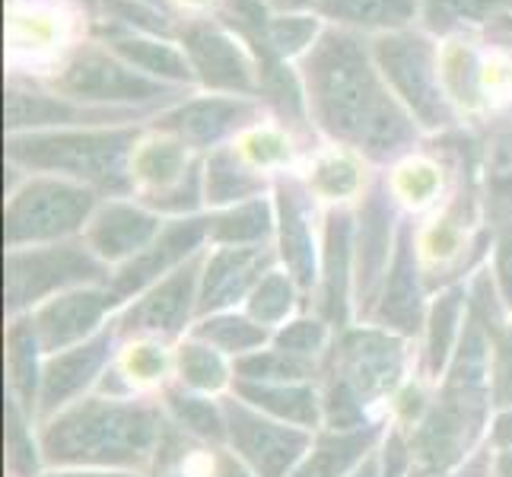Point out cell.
<instances>
[{"instance_id":"obj_1","label":"cell","mask_w":512,"mask_h":477,"mask_svg":"<svg viewBox=\"0 0 512 477\" xmlns=\"http://www.w3.org/2000/svg\"><path fill=\"white\" fill-rule=\"evenodd\" d=\"M309 118L344 150L392 163L417 144V121L398 102L392 86L357 32L328 26L322 39L299 58Z\"/></svg>"},{"instance_id":"obj_2","label":"cell","mask_w":512,"mask_h":477,"mask_svg":"<svg viewBox=\"0 0 512 477\" xmlns=\"http://www.w3.org/2000/svg\"><path fill=\"white\" fill-rule=\"evenodd\" d=\"M166 417L156 404L128 398H80L45 420L39 446L48 465L140 471L156 462Z\"/></svg>"},{"instance_id":"obj_3","label":"cell","mask_w":512,"mask_h":477,"mask_svg":"<svg viewBox=\"0 0 512 477\" xmlns=\"http://www.w3.org/2000/svg\"><path fill=\"white\" fill-rule=\"evenodd\" d=\"M490 404V334L471 312L443 376V388L414 427L408 446L423 477H443L465 462L484 430Z\"/></svg>"},{"instance_id":"obj_4","label":"cell","mask_w":512,"mask_h":477,"mask_svg":"<svg viewBox=\"0 0 512 477\" xmlns=\"http://www.w3.org/2000/svg\"><path fill=\"white\" fill-rule=\"evenodd\" d=\"M140 140L134 125L26 131L7 137V163L39 175L80 182L99 194L125 198L134 191L131 156Z\"/></svg>"},{"instance_id":"obj_5","label":"cell","mask_w":512,"mask_h":477,"mask_svg":"<svg viewBox=\"0 0 512 477\" xmlns=\"http://www.w3.org/2000/svg\"><path fill=\"white\" fill-rule=\"evenodd\" d=\"M404 376V338L382 328L344 331L331 350L322 392L325 427H366V411L395 392Z\"/></svg>"},{"instance_id":"obj_6","label":"cell","mask_w":512,"mask_h":477,"mask_svg":"<svg viewBox=\"0 0 512 477\" xmlns=\"http://www.w3.org/2000/svg\"><path fill=\"white\" fill-rule=\"evenodd\" d=\"M373 58L398 102L411 112L420 131H446L455 125V105L443 83V61L430 32L404 29L376 35Z\"/></svg>"},{"instance_id":"obj_7","label":"cell","mask_w":512,"mask_h":477,"mask_svg":"<svg viewBox=\"0 0 512 477\" xmlns=\"http://www.w3.org/2000/svg\"><path fill=\"white\" fill-rule=\"evenodd\" d=\"M109 264L99 261L86 242H51L7 249L4 258V287H7V315L16 318L26 309H39L48 299L80 287L109 284Z\"/></svg>"},{"instance_id":"obj_8","label":"cell","mask_w":512,"mask_h":477,"mask_svg":"<svg viewBox=\"0 0 512 477\" xmlns=\"http://www.w3.org/2000/svg\"><path fill=\"white\" fill-rule=\"evenodd\" d=\"M99 207V191L58 175H32L10 191L4 207L7 249L67 242L86 229Z\"/></svg>"},{"instance_id":"obj_9","label":"cell","mask_w":512,"mask_h":477,"mask_svg":"<svg viewBox=\"0 0 512 477\" xmlns=\"http://www.w3.org/2000/svg\"><path fill=\"white\" fill-rule=\"evenodd\" d=\"M48 86L58 96L86 105H115V109H134V105L150 109V105L172 102L179 93L169 83L140 74L105 45H80L58 67V74H51Z\"/></svg>"},{"instance_id":"obj_10","label":"cell","mask_w":512,"mask_h":477,"mask_svg":"<svg viewBox=\"0 0 512 477\" xmlns=\"http://www.w3.org/2000/svg\"><path fill=\"white\" fill-rule=\"evenodd\" d=\"M220 404L226 420V443L233 446L242 465L255 471V477H290L315 443L312 430L261 414L242 398H223Z\"/></svg>"},{"instance_id":"obj_11","label":"cell","mask_w":512,"mask_h":477,"mask_svg":"<svg viewBox=\"0 0 512 477\" xmlns=\"http://www.w3.org/2000/svg\"><path fill=\"white\" fill-rule=\"evenodd\" d=\"M179 45L194 70V80H201L207 90H217L220 96H258L261 64L245 48V39L223 23L188 20L179 29Z\"/></svg>"},{"instance_id":"obj_12","label":"cell","mask_w":512,"mask_h":477,"mask_svg":"<svg viewBox=\"0 0 512 477\" xmlns=\"http://www.w3.org/2000/svg\"><path fill=\"white\" fill-rule=\"evenodd\" d=\"M204 252H198L182 268H175L160 284L140 293L134 303L115 318L118 338H153L172 341L188 328L191 315L198 312L201 277H204Z\"/></svg>"},{"instance_id":"obj_13","label":"cell","mask_w":512,"mask_h":477,"mask_svg":"<svg viewBox=\"0 0 512 477\" xmlns=\"http://www.w3.org/2000/svg\"><path fill=\"white\" fill-rule=\"evenodd\" d=\"M392 198V188L385 182H376L366 191L357 217V236H353V299H357L363 315H373L388 264H392L395 255L401 223H395Z\"/></svg>"},{"instance_id":"obj_14","label":"cell","mask_w":512,"mask_h":477,"mask_svg":"<svg viewBox=\"0 0 512 477\" xmlns=\"http://www.w3.org/2000/svg\"><path fill=\"white\" fill-rule=\"evenodd\" d=\"M204 239H210V217H175V220H169L163 226V233L156 236L144 252L112 271L109 284H105L109 287V296H112V306L118 309L131 296L137 299L153 284H160L163 277H169L175 268H182L185 261H191L198 252H204L201 249Z\"/></svg>"},{"instance_id":"obj_15","label":"cell","mask_w":512,"mask_h":477,"mask_svg":"<svg viewBox=\"0 0 512 477\" xmlns=\"http://www.w3.org/2000/svg\"><path fill=\"white\" fill-rule=\"evenodd\" d=\"M261 105L249 96H201L172 105L156 115L153 131L172 134L188 150H217L226 137L245 134L258 125Z\"/></svg>"},{"instance_id":"obj_16","label":"cell","mask_w":512,"mask_h":477,"mask_svg":"<svg viewBox=\"0 0 512 477\" xmlns=\"http://www.w3.org/2000/svg\"><path fill=\"white\" fill-rule=\"evenodd\" d=\"M144 112L115 109V105H86L58 93L42 90H7V131H67V128H121L128 121H137Z\"/></svg>"},{"instance_id":"obj_17","label":"cell","mask_w":512,"mask_h":477,"mask_svg":"<svg viewBox=\"0 0 512 477\" xmlns=\"http://www.w3.org/2000/svg\"><path fill=\"white\" fill-rule=\"evenodd\" d=\"M427 306H423V280H420V252L414 245L411 223L398 226L395 255L388 264L385 284L373 306V322L382 331H392L398 338H414L427 328Z\"/></svg>"},{"instance_id":"obj_18","label":"cell","mask_w":512,"mask_h":477,"mask_svg":"<svg viewBox=\"0 0 512 477\" xmlns=\"http://www.w3.org/2000/svg\"><path fill=\"white\" fill-rule=\"evenodd\" d=\"M280 255L268 245H217L204 258L198 315H217L236 306L239 299H249L252 290L274 271V261Z\"/></svg>"},{"instance_id":"obj_19","label":"cell","mask_w":512,"mask_h":477,"mask_svg":"<svg viewBox=\"0 0 512 477\" xmlns=\"http://www.w3.org/2000/svg\"><path fill=\"white\" fill-rule=\"evenodd\" d=\"M115 341H118V331L105 328L93 334L90 341L61 350V353H51L42 366V392H39L42 420H51L64 408H70L74 401H80V395L102 376V369L112 363Z\"/></svg>"},{"instance_id":"obj_20","label":"cell","mask_w":512,"mask_h":477,"mask_svg":"<svg viewBox=\"0 0 512 477\" xmlns=\"http://www.w3.org/2000/svg\"><path fill=\"white\" fill-rule=\"evenodd\" d=\"M277 255L296 287L309 293L319 284V249H315V194L306 182L280 179L277 182Z\"/></svg>"},{"instance_id":"obj_21","label":"cell","mask_w":512,"mask_h":477,"mask_svg":"<svg viewBox=\"0 0 512 477\" xmlns=\"http://www.w3.org/2000/svg\"><path fill=\"white\" fill-rule=\"evenodd\" d=\"M163 217L156 210L134 201H105L96 207L93 220L83 229V242L93 255L112 268L137 258L147 245L163 233Z\"/></svg>"},{"instance_id":"obj_22","label":"cell","mask_w":512,"mask_h":477,"mask_svg":"<svg viewBox=\"0 0 512 477\" xmlns=\"http://www.w3.org/2000/svg\"><path fill=\"white\" fill-rule=\"evenodd\" d=\"M112 309L115 306L109 287H80L42 303L32 312V325L42 341V350L51 357V353L70 350L99 334L105 312Z\"/></svg>"},{"instance_id":"obj_23","label":"cell","mask_w":512,"mask_h":477,"mask_svg":"<svg viewBox=\"0 0 512 477\" xmlns=\"http://www.w3.org/2000/svg\"><path fill=\"white\" fill-rule=\"evenodd\" d=\"M353 236L357 223L344 207H334L325 217L322 236V318L328 325H347V306L353 296Z\"/></svg>"},{"instance_id":"obj_24","label":"cell","mask_w":512,"mask_h":477,"mask_svg":"<svg viewBox=\"0 0 512 477\" xmlns=\"http://www.w3.org/2000/svg\"><path fill=\"white\" fill-rule=\"evenodd\" d=\"M382 427L366 423L357 430H325L315 436L306 458L290 477H350L382 443Z\"/></svg>"},{"instance_id":"obj_25","label":"cell","mask_w":512,"mask_h":477,"mask_svg":"<svg viewBox=\"0 0 512 477\" xmlns=\"http://www.w3.org/2000/svg\"><path fill=\"white\" fill-rule=\"evenodd\" d=\"M105 48L115 51L121 61H128L134 70L147 74L160 83L182 86L194 80V70L185 58L182 45L153 39L147 32H131V29H109L105 32Z\"/></svg>"},{"instance_id":"obj_26","label":"cell","mask_w":512,"mask_h":477,"mask_svg":"<svg viewBox=\"0 0 512 477\" xmlns=\"http://www.w3.org/2000/svg\"><path fill=\"white\" fill-rule=\"evenodd\" d=\"M315 13L341 29L357 35L369 32L376 39V35L414 29L420 20V0H322Z\"/></svg>"},{"instance_id":"obj_27","label":"cell","mask_w":512,"mask_h":477,"mask_svg":"<svg viewBox=\"0 0 512 477\" xmlns=\"http://www.w3.org/2000/svg\"><path fill=\"white\" fill-rule=\"evenodd\" d=\"M236 398L252 404L255 411L277 417L284 423L303 430H319L325 423V404L322 395L309 382H290V385H264V382H239L236 379Z\"/></svg>"},{"instance_id":"obj_28","label":"cell","mask_w":512,"mask_h":477,"mask_svg":"<svg viewBox=\"0 0 512 477\" xmlns=\"http://www.w3.org/2000/svg\"><path fill=\"white\" fill-rule=\"evenodd\" d=\"M42 341L35 334L32 315H16L7 328V382L10 398L26 411V417H39V392H42Z\"/></svg>"},{"instance_id":"obj_29","label":"cell","mask_w":512,"mask_h":477,"mask_svg":"<svg viewBox=\"0 0 512 477\" xmlns=\"http://www.w3.org/2000/svg\"><path fill=\"white\" fill-rule=\"evenodd\" d=\"M264 172L255 169L236 147H217L204 159V201L210 207H236L261 198Z\"/></svg>"},{"instance_id":"obj_30","label":"cell","mask_w":512,"mask_h":477,"mask_svg":"<svg viewBox=\"0 0 512 477\" xmlns=\"http://www.w3.org/2000/svg\"><path fill=\"white\" fill-rule=\"evenodd\" d=\"M481 179L487 220L503 233L512 226V121L490 131L481 153Z\"/></svg>"},{"instance_id":"obj_31","label":"cell","mask_w":512,"mask_h":477,"mask_svg":"<svg viewBox=\"0 0 512 477\" xmlns=\"http://www.w3.org/2000/svg\"><path fill=\"white\" fill-rule=\"evenodd\" d=\"M462 312H465V290L449 287L443 290L427 312V350H423V366L427 376L439 379L446 376V369L455 357V347L462 341Z\"/></svg>"},{"instance_id":"obj_32","label":"cell","mask_w":512,"mask_h":477,"mask_svg":"<svg viewBox=\"0 0 512 477\" xmlns=\"http://www.w3.org/2000/svg\"><path fill=\"white\" fill-rule=\"evenodd\" d=\"M274 233L277 210L264 198L210 214V242L214 245H268Z\"/></svg>"},{"instance_id":"obj_33","label":"cell","mask_w":512,"mask_h":477,"mask_svg":"<svg viewBox=\"0 0 512 477\" xmlns=\"http://www.w3.org/2000/svg\"><path fill=\"white\" fill-rule=\"evenodd\" d=\"M191 338H198L210 347H217L223 357H245V353H255L268 344L274 334L271 328L258 325L255 318L249 315H239V312H217V315H207L194 325Z\"/></svg>"},{"instance_id":"obj_34","label":"cell","mask_w":512,"mask_h":477,"mask_svg":"<svg viewBox=\"0 0 512 477\" xmlns=\"http://www.w3.org/2000/svg\"><path fill=\"white\" fill-rule=\"evenodd\" d=\"M512 10V0H420L423 26L433 35H455L462 29L500 20Z\"/></svg>"},{"instance_id":"obj_35","label":"cell","mask_w":512,"mask_h":477,"mask_svg":"<svg viewBox=\"0 0 512 477\" xmlns=\"http://www.w3.org/2000/svg\"><path fill=\"white\" fill-rule=\"evenodd\" d=\"M309 191L322 201H350L363 191V166L360 159L350 150H328L322 156H315V163L309 166Z\"/></svg>"},{"instance_id":"obj_36","label":"cell","mask_w":512,"mask_h":477,"mask_svg":"<svg viewBox=\"0 0 512 477\" xmlns=\"http://www.w3.org/2000/svg\"><path fill=\"white\" fill-rule=\"evenodd\" d=\"M322 32L325 23L319 13H271L258 55L261 51H271L280 61L306 58L309 48L322 39Z\"/></svg>"},{"instance_id":"obj_37","label":"cell","mask_w":512,"mask_h":477,"mask_svg":"<svg viewBox=\"0 0 512 477\" xmlns=\"http://www.w3.org/2000/svg\"><path fill=\"white\" fill-rule=\"evenodd\" d=\"M217 455H210L201 439L188 436L175 423H166L163 446L156 452L153 477H214Z\"/></svg>"},{"instance_id":"obj_38","label":"cell","mask_w":512,"mask_h":477,"mask_svg":"<svg viewBox=\"0 0 512 477\" xmlns=\"http://www.w3.org/2000/svg\"><path fill=\"white\" fill-rule=\"evenodd\" d=\"M233 376L239 382H264V385H290V382H309L315 376V360L293 357L287 350H255L233 360Z\"/></svg>"},{"instance_id":"obj_39","label":"cell","mask_w":512,"mask_h":477,"mask_svg":"<svg viewBox=\"0 0 512 477\" xmlns=\"http://www.w3.org/2000/svg\"><path fill=\"white\" fill-rule=\"evenodd\" d=\"M166 408L169 417L179 430L188 436L201 439V443H226V420H223V404L210 401L207 395L198 392H166Z\"/></svg>"},{"instance_id":"obj_40","label":"cell","mask_w":512,"mask_h":477,"mask_svg":"<svg viewBox=\"0 0 512 477\" xmlns=\"http://www.w3.org/2000/svg\"><path fill=\"white\" fill-rule=\"evenodd\" d=\"M175 369H179V379L198 395H210L226 388L233 369H229L226 357L198 338H188L185 344H179V353H175Z\"/></svg>"},{"instance_id":"obj_41","label":"cell","mask_w":512,"mask_h":477,"mask_svg":"<svg viewBox=\"0 0 512 477\" xmlns=\"http://www.w3.org/2000/svg\"><path fill=\"white\" fill-rule=\"evenodd\" d=\"M299 293H303V290L296 287V280L287 271L274 268L252 290V296L245 299V315L255 318V322L264 325V328H277V325H284L287 318L296 312Z\"/></svg>"},{"instance_id":"obj_42","label":"cell","mask_w":512,"mask_h":477,"mask_svg":"<svg viewBox=\"0 0 512 477\" xmlns=\"http://www.w3.org/2000/svg\"><path fill=\"white\" fill-rule=\"evenodd\" d=\"M118 376L125 379V385L131 388H147V385H160L166 382L169 369H172V357L166 350V341H153V338H134L125 350H121L118 360Z\"/></svg>"},{"instance_id":"obj_43","label":"cell","mask_w":512,"mask_h":477,"mask_svg":"<svg viewBox=\"0 0 512 477\" xmlns=\"http://www.w3.org/2000/svg\"><path fill=\"white\" fill-rule=\"evenodd\" d=\"M388 188H392L395 201L408 204L414 210H423L439 198V191H443V169L427 156H408L395 169Z\"/></svg>"},{"instance_id":"obj_44","label":"cell","mask_w":512,"mask_h":477,"mask_svg":"<svg viewBox=\"0 0 512 477\" xmlns=\"http://www.w3.org/2000/svg\"><path fill=\"white\" fill-rule=\"evenodd\" d=\"M42 446L32 439L29 417L26 411L7 398V471L10 477H42L39 462H42Z\"/></svg>"},{"instance_id":"obj_45","label":"cell","mask_w":512,"mask_h":477,"mask_svg":"<svg viewBox=\"0 0 512 477\" xmlns=\"http://www.w3.org/2000/svg\"><path fill=\"white\" fill-rule=\"evenodd\" d=\"M271 344L277 350H287L293 357H303V360H315L322 357L331 344V325L325 322L322 315H312V318H296V322H287L280 331H274Z\"/></svg>"},{"instance_id":"obj_46","label":"cell","mask_w":512,"mask_h":477,"mask_svg":"<svg viewBox=\"0 0 512 477\" xmlns=\"http://www.w3.org/2000/svg\"><path fill=\"white\" fill-rule=\"evenodd\" d=\"M255 169H277V166H287L290 156H293V147H290V137L277 128H268V125H255L249 128L239 144H233Z\"/></svg>"},{"instance_id":"obj_47","label":"cell","mask_w":512,"mask_h":477,"mask_svg":"<svg viewBox=\"0 0 512 477\" xmlns=\"http://www.w3.org/2000/svg\"><path fill=\"white\" fill-rule=\"evenodd\" d=\"M493 280H497L503 306L512 309V226L503 229L497 239V252H493Z\"/></svg>"},{"instance_id":"obj_48","label":"cell","mask_w":512,"mask_h":477,"mask_svg":"<svg viewBox=\"0 0 512 477\" xmlns=\"http://www.w3.org/2000/svg\"><path fill=\"white\" fill-rule=\"evenodd\" d=\"M490 436H493V443H497V449H512V408L497 414V420H493V427H490Z\"/></svg>"},{"instance_id":"obj_49","label":"cell","mask_w":512,"mask_h":477,"mask_svg":"<svg viewBox=\"0 0 512 477\" xmlns=\"http://www.w3.org/2000/svg\"><path fill=\"white\" fill-rule=\"evenodd\" d=\"M214 477H255V471L249 465H242L236 455L220 452L217 455V471H214Z\"/></svg>"},{"instance_id":"obj_50","label":"cell","mask_w":512,"mask_h":477,"mask_svg":"<svg viewBox=\"0 0 512 477\" xmlns=\"http://www.w3.org/2000/svg\"><path fill=\"white\" fill-rule=\"evenodd\" d=\"M42 477H140L137 471H105V468H74V471H51Z\"/></svg>"},{"instance_id":"obj_51","label":"cell","mask_w":512,"mask_h":477,"mask_svg":"<svg viewBox=\"0 0 512 477\" xmlns=\"http://www.w3.org/2000/svg\"><path fill=\"white\" fill-rule=\"evenodd\" d=\"M274 13H303V10H309L312 7V13H315V7L322 4V0H264Z\"/></svg>"},{"instance_id":"obj_52","label":"cell","mask_w":512,"mask_h":477,"mask_svg":"<svg viewBox=\"0 0 512 477\" xmlns=\"http://www.w3.org/2000/svg\"><path fill=\"white\" fill-rule=\"evenodd\" d=\"M493 477H512V449H500L493 458Z\"/></svg>"},{"instance_id":"obj_53","label":"cell","mask_w":512,"mask_h":477,"mask_svg":"<svg viewBox=\"0 0 512 477\" xmlns=\"http://www.w3.org/2000/svg\"><path fill=\"white\" fill-rule=\"evenodd\" d=\"M382 462H385V458H379V455H369L366 462H363L357 471H353L350 477H382Z\"/></svg>"},{"instance_id":"obj_54","label":"cell","mask_w":512,"mask_h":477,"mask_svg":"<svg viewBox=\"0 0 512 477\" xmlns=\"http://www.w3.org/2000/svg\"><path fill=\"white\" fill-rule=\"evenodd\" d=\"M182 4H188V7H201V4H210V0H182Z\"/></svg>"}]
</instances>
